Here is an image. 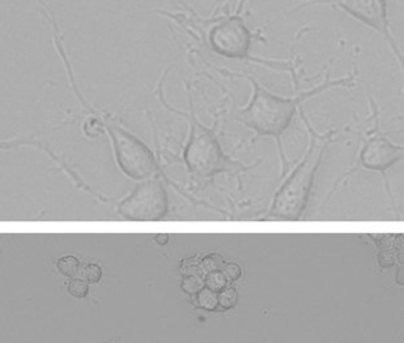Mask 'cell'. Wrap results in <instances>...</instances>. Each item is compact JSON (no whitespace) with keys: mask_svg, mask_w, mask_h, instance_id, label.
<instances>
[{"mask_svg":"<svg viewBox=\"0 0 404 343\" xmlns=\"http://www.w3.org/2000/svg\"><path fill=\"white\" fill-rule=\"evenodd\" d=\"M252 86V97L249 102L235 111V120L246 128L256 131V137H274L281 147V136L290 127L296 113L302 105L317 97L319 94L337 89V87H355L359 82V71L353 68L351 73L337 80L329 75L319 84L306 90L297 87L293 95H278L262 85L254 75H243Z\"/></svg>","mask_w":404,"mask_h":343,"instance_id":"cell-1","label":"cell"},{"mask_svg":"<svg viewBox=\"0 0 404 343\" xmlns=\"http://www.w3.org/2000/svg\"><path fill=\"white\" fill-rule=\"evenodd\" d=\"M299 115L310 134L309 149L302 158V161L298 164L297 168L292 172L290 177L276 193L267 217L282 220H298L302 216L312 191L315 173L319 168L325 150L332 141L333 134L332 130L328 131L326 134H319L312 128L302 109L299 110Z\"/></svg>","mask_w":404,"mask_h":343,"instance_id":"cell-2","label":"cell"},{"mask_svg":"<svg viewBox=\"0 0 404 343\" xmlns=\"http://www.w3.org/2000/svg\"><path fill=\"white\" fill-rule=\"evenodd\" d=\"M157 97L160 100V102L164 106L168 107L166 104L164 98H163V86L161 82L157 86ZM190 98V113H182V111H175L170 107L173 113H177L183 117H186V120L190 124V136H188V141L187 145L184 148V163L188 168V171L192 172L196 176L200 177H211L213 174L218 173H223V172H230V173H235V172L243 171V165L233 161L229 156H226L222 150V147L218 141L216 133L213 128H209L206 125H203L196 114H195V109H193V104H192L191 95H188Z\"/></svg>","mask_w":404,"mask_h":343,"instance_id":"cell-3","label":"cell"},{"mask_svg":"<svg viewBox=\"0 0 404 343\" xmlns=\"http://www.w3.org/2000/svg\"><path fill=\"white\" fill-rule=\"evenodd\" d=\"M240 8L231 14L213 19L206 31V42L210 50L229 59H246L261 62L252 57V46L256 34L247 27Z\"/></svg>","mask_w":404,"mask_h":343,"instance_id":"cell-4","label":"cell"},{"mask_svg":"<svg viewBox=\"0 0 404 343\" xmlns=\"http://www.w3.org/2000/svg\"><path fill=\"white\" fill-rule=\"evenodd\" d=\"M113 142V149L121 171L129 177L143 180L159 171L152 150L127 129L109 118H100Z\"/></svg>","mask_w":404,"mask_h":343,"instance_id":"cell-5","label":"cell"},{"mask_svg":"<svg viewBox=\"0 0 404 343\" xmlns=\"http://www.w3.org/2000/svg\"><path fill=\"white\" fill-rule=\"evenodd\" d=\"M312 4H325L337 7L345 14L351 15L353 19L375 30L378 34L383 37L396 62L402 67L403 57L401 50L398 48V44L389 27L387 0H308V3L301 4L295 11Z\"/></svg>","mask_w":404,"mask_h":343,"instance_id":"cell-6","label":"cell"},{"mask_svg":"<svg viewBox=\"0 0 404 343\" xmlns=\"http://www.w3.org/2000/svg\"><path fill=\"white\" fill-rule=\"evenodd\" d=\"M118 212L134 221H157L168 212V196L160 181L149 180L140 184L118 205Z\"/></svg>","mask_w":404,"mask_h":343,"instance_id":"cell-7","label":"cell"},{"mask_svg":"<svg viewBox=\"0 0 404 343\" xmlns=\"http://www.w3.org/2000/svg\"><path fill=\"white\" fill-rule=\"evenodd\" d=\"M402 158L403 147L392 144L384 136H375L369 138L360 153L362 167L372 171H387Z\"/></svg>","mask_w":404,"mask_h":343,"instance_id":"cell-8","label":"cell"},{"mask_svg":"<svg viewBox=\"0 0 404 343\" xmlns=\"http://www.w3.org/2000/svg\"><path fill=\"white\" fill-rule=\"evenodd\" d=\"M196 302H197V306L206 311H215L219 307L218 294L207 287H203L196 294Z\"/></svg>","mask_w":404,"mask_h":343,"instance_id":"cell-9","label":"cell"},{"mask_svg":"<svg viewBox=\"0 0 404 343\" xmlns=\"http://www.w3.org/2000/svg\"><path fill=\"white\" fill-rule=\"evenodd\" d=\"M57 268L58 271L64 275V277H74L78 270H80V261L78 259L74 257H61L58 261H57Z\"/></svg>","mask_w":404,"mask_h":343,"instance_id":"cell-10","label":"cell"},{"mask_svg":"<svg viewBox=\"0 0 404 343\" xmlns=\"http://www.w3.org/2000/svg\"><path fill=\"white\" fill-rule=\"evenodd\" d=\"M229 280L222 274V271H213L209 272L204 279V287L213 290V293H220L223 288L227 287Z\"/></svg>","mask_w":404,"mask_h":343,"instance_id":"cell-11","label":"cell"},{"mask_svg":"<svg viewBox=\"0 0 404 343\" xmlns=\"http://www.w3.org/2000/svg\"><path fill=\"white\" fill-rule=\"evenodd\" d=\"M218 303L222 310L234 308L238 303V291L230 287L223 288L220 293H218Z\"/></svg>","mask_w":404,"mask_h":343,"instance_id":"cell-12","label":"cell"},{"mask_svg":"<svg viewBox=\"0 0 404 343\" xmlns=\"http://www.w3.org/2000/svg\"><path fill=\"white\" fill-rule=\"evenodd\" d=\"M204 287V281L196 275H186L182 281V290L188 295H196Z\"/></svg>","mask_w":404,"mask_h":343,"instance_id":"cell-13","label":"cell"},{"mask_svg":"<svg viewBox=\"0 0 404 343\" xmlns=\"http://www.w3.org/2000/svg\"><path fill=\"white\" fill-rule=\"evenodd\" d=\"M67 291L74 298L82 299V298H85L87 293H89V284L82 279H73L67 286Z\"/></svg>","mask_w":404,"mask_h":343,"instance_id":"cell-14","label":"cell"},{"mask_svg":"<svg viewBox=\"0 0 404 343\" xmlns=\"http://www.w3.org/2000/svg\"><path fill=\"white\" fill-rule=\"evenodd\" d=\"M223 266H225V259L219 254H211L202 260V268L207 274L213 271H220Z\"/></svg>","mask_w":404,"mask_h":343,"instance_id":"cell-15","label":"cell"},{"mask_svg":"<svg viewBox=\"0 0 404 343\" xmlns=\"http://www.w3.org/2000/svg\"><path fill=\"white\" fill-rule=\"evenodd\" d=\"M220 271L229 281H235L242 277V268L235 263L225 264Z\"/></svg>","mask_w":404,"mask_h":343,"instance_id":"cell-16","label":"cell"},{"mask_svg":"<svg viewBox=\"0 0 404 343\" xmlns=\"http://www.w3.org/2000/svg\"><path fill=\"white\" fill-rule=\"evenodd\" d=\"M84 275L87 279V281L97 283V281H100V279L103 277V270L97 264H87L85 267V271H84Z\"/></svg>","mask_w":404,"mask_h":343,"instance_id":"cell-17","label":"cell"},{"mask_svg":"<svg viewBox=\"0 0 404 343\" xmlns=\"http://www.w3.org/2000/svg\"><path fill=\"white\" fill-rule=\"evenodd\" d=\"M378 261L383 268L392 267L395 263V254L392 251H382L378 257Z\"/></svg>","mask_w":404,"mask_h":343,"instance_id":"cell-18","label":"cell"},{"mask_svg":"<svg viewBox=\"0 0 404 343\" xmlns=\"http://www.w3.org/2000/svg\"><path fill=\"white\" fill-rule=\"evenodd\" d=\"M155 240L160 244V245H166L168 243V235H164V234H160V235L155 236Z\"/></svg>","mask_w":404,"mask_h":343,"instance_id":"cell-19","label":"cell"},{"mask_svg":"<svg viewBox=\"0 0 404 343\" xmlns=\"http://www.w3.org/2000/svg\"><path fill=\"white\" fill-rule=\"evenodd\" d=\"M21 141H17V142H0V148H10V147H15L19 145Z\"/></svg>","mask_w":404,"mask_h":343,"instance_id":"cell-20","label":"cell"}]
</instances>
